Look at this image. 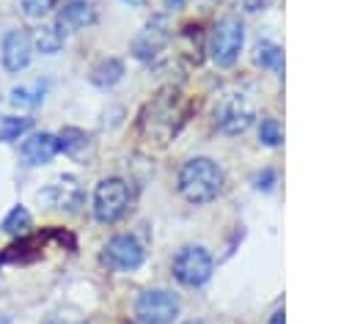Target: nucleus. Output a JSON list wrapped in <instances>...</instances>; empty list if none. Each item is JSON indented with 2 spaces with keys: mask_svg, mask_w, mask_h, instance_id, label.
Returning <instances> with one entry per match:
<instances>
[{
  "mask_svg": "<svg viewBox=\"0 0 352 324\" xmlns=\"http://www.w3.org/2000/svg\"><path fill=\"white\" fill-rule=\"evenodd\" d=\"M179 189L190 203H206L223 189V170L209 157H195L179 170Z\"/></svg>",
  "mask_w": 352,
  "mask_h": 324,
  "instance_id": "1",
  "label": "nucleus"
},
{
  "mask_svg": "<svg viewBox=\"0 0 352 324\" xmlns=\"http://www.w3.org/2000/svg\"><path fill=\"white\" fill-rule=\"evenodd\" d=\"M129 209V187L124 178H102L94 189V217L99 222H118Z\"/></svg>",
  "mask_w": 352,
  "mask_h": 324,
  "instance_id": "2",
  "label": "nucleus"
},
{
  "mask_svg": "<svg viewBox=\"0 0 352 324\" xmlns=\"http://www.w3.org/2000/svg\"><path fill=\"white\" fill-rule=\"evenodd\" d=\"M253 118H256V110H253V104H250V99L245 93H226L214 104V124L226 135L248 132Z\"/></svg>",
  "mask_w": 352,
  "mask_h": 324,
  "instance_id": "3",
  "label": "nucleus"
},
{
  "mask_svg": "<svg viewBox=\"0 0 352 324\" xmlns=\"http://www.w3.org/2000/svg\"><path fill=\"white\" fill-rule=\"evenodd\" d=\"M242 44H245V27L239 19L234 16H226L217 22V27L212 30V60L217 66H234L239 52H242Z\"/></svg>",
  "mask_w": 352,
  "mask_h": 324,
  "instance_id": "4",
  "label": "nucleus"
},
{
  "mask_svg": "<svg viewBox=\"0 0 352 324\" xmlns=\"http://www.w3.org/2000/svg\"><path fill=\"white\" fill-rule=\"evenodd\" d=\"M212 255L201 247V244H187L176 253L173 258V275L179 283L195 288V286H204L209 277H212Z\"/></svg>",
  "mask_w": 352,
  "mask_h": 324,
  "instance_id": "5",
  "label": "nucleus"
},
{
  "mask_svg": "<svg viewBox=\"0 0 352 324\" xmlns=\"http://www.w3.org/2000/svg\"><path fill=\"white\" fill-rule=\"evenodd\" d=\"M179 313V299L165 288H148L135 302V316L140 324H170Z\"/></svg>",
  "mask_w": 352,
  "mask_h": 324,
  "instance_id": "6",
  "label": "nucleus"
},
{
  "mask_svg": "<svg viewBox=\"0 0 352 324\" xmlns=\"http://www.w3.org/2000/svg\"><path fill=\"white\" fill-rule=\"evenodd\" d=\"M104 264L113 266V269H121V272H132L143 264V247L135 236H113L107 244H104Z\"/></svg>",
  "mask_w": 352,
  "mask_h": 324,
  "instance_id": "7",
  "label": "nucleus"
},
{
  "mask_svg": "<svg viewBox=\"0 0 352 324\" xmlns=\"http://www.w3.org/2000/svg\"><path fill=\"white\" fill-rule=\"evenodd\" d=\"M0 58H3V66L8 71H22L30 58H33V38L28 30L16 27V30H8L3 36V44H0Z\"/></svg>",
  "mask_w": 352,
  "mask_h": 324,
  "instance_id": "8",
  "label": "nucleus"
},
{
  "mask_svg": "<svg viewBox=\"0 0 352 324\" xmlns=\"http://www.w3.org/2000/svg\"><path fill=\"white\" fill-rule=\"evenodd\" d=\"M38 200H47L52 209H63V211H77L82 206V189L72 176H63L58 181H52L50 187H44L38 192Z\"/></svg>",
  "mask_w": 352,
  "mask_h": 324,
  "instance_id": "9",
  "label": "nucleus"
},
{
  "mask_svg": "<svg viewBox=\"0 0 352 324\" xmlns=\"http://www.w3.org/2000/svg\"><path fill=\"white\" fill-rule=\"evenodd\" d=\"M96 22V8L91 0H69L60 11H58V19H55V27L66 36V33H80L85 30L88 25Z\"/></svg>",
  "mask_w": 352,
  "mask_h": 324,
  "instance_id": "10",
  "label": "nucleus"
},
{
  "mask_svg": "<svg viewBox=\"0 0 352 324\" xmlns=\"http://www.w3.org/2000/svg\"><path fill=\"white\" fill-rule=\"evenodd\" d=\"M165 44H168V27H165V19L157 16L154 22L146 25V30L135 38L132 47H135V55H138L140 60H154Z\"/></svg>",
  "mask_w": 352,
  "mask_h": 324,
  "instance_id": "11",
  "label": "nucleus"
},
{
  "mask_svg": "<svg viewBox=\"0 0 352 324\" xmlns=\"http://www.w3.org/2000/svg\"><path fill=\"white\" fill-rule=\"evenodd\" d=\"M58 151H60V143L50 132H38L22 143V159L28 165H47Z\"/></svg>",
  "mask_w": 352,
  "mask_h": 324,
  "instance_id": "12",
  "label": "nucleus"
},
{
  "mask_svg": "<svg viewBox=\"0 0 352 324\" xmlns=\"http://www.w3.org/2000/svg\"><path fill=\"white\" fill-rule=\"evenodd\" d=\"M30 38H33L36 49L44 52V55H55V52L63 47V41H66V36H63L55 25H41V27L36 30V36H30Z\"/></svg>",
  "mask_w": 352,
  "mask_h": 324,
  "instance_id": "13",
  "label": "nucleus"
},
{
  "mask_svg": "<svg viewBox=\"0 0 352 324\" xmlns=\"http://www.w3.org/2000/svg\"><path fill=\"white\" fill-rule=\"evenodd\" d=\"M44 91H47L44 82L16 85V88L11 91V104H16V107H36V104L44 102Z\"/></svg>",
  "mask_w": 352,
  "mask_h": 324,
  "instance_id": "14",
  "label": "nucleus"
},
{
  "mask_svg": "<svg viewBox=\"0 0 352 324\" xmlns=\"http://www.w3.org/2000/svg\"><path fill=\"white\" fill-rule=\"evenodd\" d=\"M256 63L261 69H270V71H283V52L278 44L272 41H258L256 44Z\"/></svg>",
  "mask_w": 352,
  "mask_h": 324,
  "instance_id": "15",
  "label": "nucleus"
},
{
  "mask_svg": "<svg viewBox=\"0 0 352 324\" xmlns=\"http://www.w3.org/2000/svg\"><path fill=\"white\" fill-rule=\"evenodd\" d=\"M121 74H124V66H121V60H116V58H107V60H102L99 66H94V71H91V80L96 82V85H113V82H118L121 80Z\"/></svg>",
  "mask_w": 352,
  "mask_h": 324,
  "instance_id": "16",
  "label": "nucleus"
},
{
  "mask_svg": "<svg viewBox=\"0 0 352 324\" xmlns=\"http://www.w3.org/2000/svg\"><path fill=\"white\" fill-rule=\"evenodd\" d=\"M58 143H60V151H66L72 157H85V146L91 143V137L80 129H63Z\"/></svg>",
  "mask_w": 352,
  "mask_h": 324,
  "instance_id": "17",
  "label": "nucleus"
},
{
  "mask_svg": "<svg viewBox=\"0 0 352 324\" xmlns=\"http://www.w3.org/2000/svg\"><path fill=\"white\" fill-rule=\"evenodd\" d=\"M33 129V118H14V115H8V118H3V124H0V143H11V140H19L25 132H30Z\"/></svg>",
  "mask_w": 352,
  "mask_h": 324,
  "instance_id": "18",
  "label": "nucleus"
},
{
  "mask_svg": "<svg viewBox=\"0 0 352 324\" xmlns=\"http://www.w3.org/2000/svg\"><path fill=\"white\" fill-rule=\"evenodd\" d=\"M28 228H30V211H28L25 206H14V209L6 214V220H3V231L11 233V236L25 233Z\"/></svg>",
  "mask_w": 352,
  "mask_h": 324,
  "instance_id": "19",
  "label": "nucleus"
},
{
  "mask_svg": "<svg viewBox=\"0 0 352 324\" xmlns=\"http://www.w3.org/2000/svg\"><path fill=\"white\" fill-rule=\"evenodd\" d=\"M258 137H261V143H267V146H278L280 143V126H278V121L275 118H261V129H258Z\"/></svg>",
  "mask_w": 352,
  "mask_h": 324,
  "instance_id": "20",
  "label": "nucleus"
},
{
  "mask_svg": "<svg viewBox=\"0 0 352 324\" xmlns=\"http://www.w3.org/2000/svg\"><path fill=\"white\" fill-rule=\"evenodd\" d=\"M55 0H22V11L30 16V19H38L44 16L47 11H52Z\"/></svg>",
  "mask_w": 352,
  "mask_h": 324,
  "instance_id": "21",
  "label": "nucleus"
},
{
  "mask_svg": "<svg viewBox=\"0 0 352 324\" xmlns=\"http://www.w3.org/2000/svg\"><path fill=\"white\" fill-rule=\"evenodd\" d=\"M44 324H85V321H82L77 313H69V310H66V313H52Z\"/></svg>",
  "mask_w": 352,
  "mask_h": 324,
  "instance_id": "22",
  "label": "nucleus"
},
{
  "mask_svg": "<svg viewBox=\"0 0 352 324\" xmlns=\"http://www.w3.org/2000/svg\"><path fill=\"white\" fill-rule=\"evenodd\" d=\"M270 324H283V308H278V310L272 313V319H270Z\"/></svg>",
  "mask_w": 352,
  "mask_h": 324,
  "instance_id": "23",
  "label": "nucleus"
},
{
  "mask_svg": "<svg viewBox=\"0 0 352 324\" xmlns=\"http://www.w3.org/2000/svg\"><path fill=\"white\" fill-rule=\"evenodd\" d=\"M165 5H168V8H182L184 0H165Z\"/></svg>",
  "mask_w": 352,
  "mask_h": 324,
  "instance_id": "24",
  "label": "nucleus"
},
{
  "mask_svg": "<svg viewBox=\"0 0 352 324\" xmlns=\"http://www.w3.org/2000/svg\"><path fill=\"white\" fill-rule=\"evenodd\" d=\"M121 3H126V5H143L146 0H121Z\"/></svg>",
  "mask_w": 352,
  "mask_h": 324,
  "instance_id": "25",
  "label": "nucleus"
},
{
  "mask_svg": "<svg viewBox=\"0 0 352 324\" xmlns=\"http://www.w3.org/2000/svg\"><path fill=\"white\" fill-rule=\"evenodd\" d=\"M187 324H206V321H187Z\"/></svg>",
  "mask_w": 352,
  "mask_h": 324,
  "instance_id": "26",
  "label": "nucleus"
}]
</instances>
